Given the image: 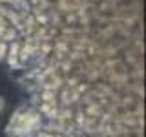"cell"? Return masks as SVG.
Here are the masks:
<instances>
[{
    "label": "cell",
    "mask_w": 146,
    "mask_h": 137,
    "mask_svg": "<svg viewBox=\"0 0 146 137\" xmlns=\"http://www.w3.org/2000/svg\"><path fill=\"white\" fill-rule=\"evenodd\" d=\"M6 53H7V46L4 44V42H0V59L6 57Z\"/></svg>",
    "instance_id": "cell-1"
},
{
    "label": "cell",
    "mask_w": 146,
    "mask_h": 137,
    "mask_svg": "<svg viewBox=\"0 0 146 137\" xmlns=\"http://www.w3.org/2000/svg\"><path fill=\"white\" fill-rule=\"evenodd\" d=\"M6 108V100H4V97H0V112Z\"/></svg>",
    "instance_id": "cell-2"
}]
</instances>
